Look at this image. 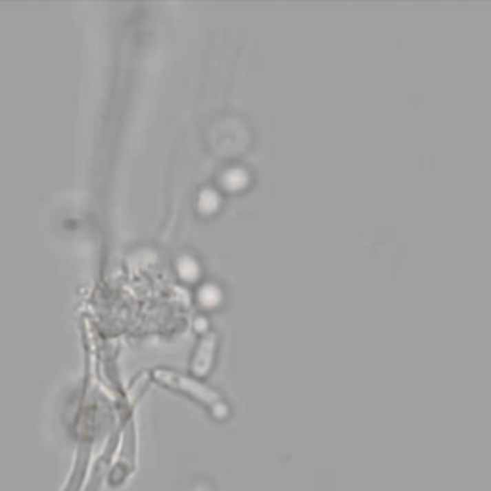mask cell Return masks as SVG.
<instances>
[{
    "mask_svg": "<svg viewBox=\"0 0 491 491\" xmlns=\"http://www.w3.org/2000/svg\"><path fill=\"white\" fill-rule=\"evenodd\" d=\"M215 346H217V339H215V334H206L200 348H198L196 359H194V373L200 376H204L209 373V366H211V361H213V353H215Z\"/></svg>",
    "mask_w": 491,
    "mask_h": 491,
    "instance_id": "obj_2",
    "label": "cell"
},
{
    "mask_svg": "<svg viewBox=\"0 0 491 491\" xmlns=\"http://www.w3.org/2000/svg\"><path fill=\"white\" fill-rule=\"evenodd\" d=\"M206 204H209V211H213L215 207L219 206V196H217L215 192H211V190H209V192H204L202 198H200V206L204 207Z\"/></svg>",
    "mask_w": 491,
    "mask_h": 491,
    "instance_id": "obj_6",
    "label": "cell"
},
{
    "mask_svg": "<svg viewBox=\"0 0 491 491\" xmlns=\"http://www.w3.org/2000/svg\"><path fill=\"white\" fill-rule=\"evenodd\" d=\"M179 271L182 277L187 278V280H194V278L198 277V265L194 259L190 258H182L179 263Z\"/></svg>",
    "mask_w": 491,
    "mask_h": 491,
    "instance_id": "obj_4",
    "label": "cell"
},
{
    "mask_svg": "<svg viewBox=\"0 0 491 491\" xmlns=\"http://www.w3.org/2000/svg\"><path fill=\"white\" fill-rule=\"evenodd\" d=\"M156 378L161 380L163 384L171 386V388H177L180 392H187L190 393L192 397H196L198 401H202L206 407H209V411L213 412L215 419H229V415H231L229 405H227V403L223 401V397L217 392H213L211 388L200 384V382L192 380V378L177 375V373H173V370H158V373H156Z\"/></svg>",
    "mask_w": 491,
    "mask_h": 491,
    "instance_id": "obj_1",
    "label": "cell"
},
{
    "mask_svg": "<svg viewBox=\"0 0 491 491\" xmlns=\"http://www.w3.org/2000/svg\"><path fill=\"white\" fill-rule=\"evenodd\" d=\"M200 302L207 307H215V305L221 302V292L215 288V286H204L200 290Z\"/></svg>",
    "mask_w": 491,
    "mask_h": 491,
    "instance_id": "obj_3",
    "label": "cell"
},
{
    "mask_svg": "<svg viewBox=\"0 0 491 491\" xmlns=\"http://www.w3.org/2000/svg\"><path fill=\"white\" fill-rule=\"evenodd\" d=\"M246 175L242 173V171H236V169H233V171H229L227 175H224V182H227V187L229 188H240V187H244L246 185Z\"/></svg>",
    "mask_w": 491,
    "mask_h": 491,
    "instance_id": "obj_5",
    "label": "cell"
}]
</instances>
